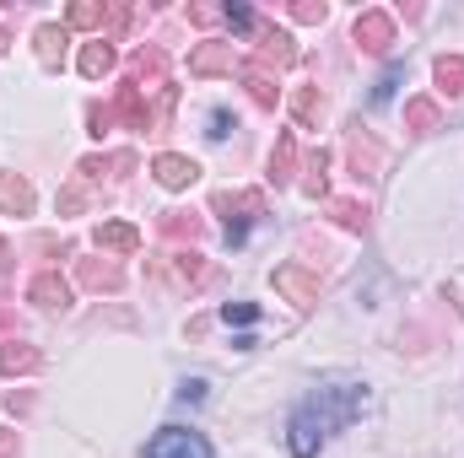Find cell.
Returning <instances> with one entry per match:
<instances>
[{"mask_svg": "<svg viewBox=\"0 0 464 458\" xmlns=\"http://www.w3.org/2000/svg\"><path fill=\"white\" fill-rule=\"evenodd\" d=\"M124 22H130V11H114V5H103V0H76V5L65 11V27H71V33L87 27V33H98V38H103V27H124Z\"/></svg>", "mask_w": 464, "mask_h": 458, "instance_id": "52a82bcc", "label": "cell"}, {"mask_svg": "<svg viewBox=\"0 0 464 458\" xmlns=\"http://www.w3.org/2000/svg\"><path fill=\"white\" fill-rule=\"evenodd\" d=\"M0 458H22V443H16V432H0Z\"/></svg>", "mask_w": 464, "mask_h": 458, "instance_id": "e575fe53", "label": "cell"}, {"mask_svg": "<svg viewBox=\"0 0 464 458\" xmlns=\"http://www.w3.org/2000/svg\"><path fill=\"white\" fill-rule=\"evenodd\" d=\"M292 60H297V43H292V33L254 22V60H248V65H259V71H286Z\"/></svg>", "mask_w": 464, "mask_h": 458, "instance_id": "277c9868", "label": "cell"}, {"mask_svg": "<svg viewBox=\"0 0 464 458\" xmlns=\"http://www.w3.org/2000/svg\"><path fill=\"white\" fill-rule=\"evenodd\" d=\"M119 54L109 38H92V43H82V54H76V71L87 76V81H103V76H114Z\"/></svg>", "mask_w": 464, "mask_h": 458, "instance_id": "7c38bea8", "label": "cell"}, {"mask_svg": "<svg viewBox=\"0 0 464 458\" xmlns=\"http://www.w3.org/2000/svg\"><path fill=\"white\" fill-rule=\"evenodd\" d=\"M400 76H405V71H400V65H389V71H383V81L372 87V103H389V98H394V87H400Z\"/></svg>", "mask_w": 464, "mask_h": 458, "instance_id": "4dcf8cb0", "label": "cell"}, {"mask_svg": "<svg viewBox=\"0 0 464 458\" xmlns=\"http://www.w3.org/2000/svg\"><path fill=\"white\" fill-rule=\"evenodd\" d=\"M351 38H356V49H367V54H389V49H394V16L372 5V11H362V16H356Z\"/></svg>", "mask_w": 464, "mask_h": 458, "instance_id": "8992f818", "label": "cell"}, {"mask_svg": "<svg viewBox=\"0 0 464 458\" xmlns=\"http://www.w3.org/2000/svg\"><path fill=\"white\" fill-rule=\"evenodd\" d=\"M432 76H438V92L464 98V54H443V60L432 65Z\"/></svg>", "mask_w": 464, "mask_h": 458, "instance_id": "7402d4cb", "label": "cell"}, {"mask_svg": "<svg viewBox=\"0 0 464 458\" xmlns=\"http://www.w3.org/2000/svg\"><path fill=\"white\" fill-rule=\"evenodd\" d=\"M286 16H292V22H324L330 5H324V0H297V5H286Z\"/></svg>", "mask_w": 464, "mask_h": 458, "instance_id": "f546056e", "label": "cell"}, {"mask_svg": "<svg viewBox=\"0 0 464 458\" xmlns=\"http://www.w3.org/2000/svg\"><path fill=\"white\" fill-rule=\"evenodd\" d=\"M0 253H5V248H0Z\"/></svg>", "mask_w": 464, "mask_h": 458, "instance_id": "8d00e7d4", "label": "cell"}, {"mask_svg": "<svg viewBox=\"0 0 464 458\" xmlns=\"http://www.w3.org/2000/svg\"><path fill=\"white\" fill-rule=\"evenodd\" d=\"M270 281H276V291H281L297 313H308V308L319 302V270H314V264H276Z\"/></svg>", "mask_w": 464, "mask_h": 458, "instance_id": "3957f363", "label": "cell"}, {"mask_svg": "<svg viewBox=\"0 0 464 458\" xmlns=\"http://www.w3.org/2000/svg\"><path fill=\"white\" fill-rule=\"evenodd\" d=\"M222 216H227V248H243L248 243V227L265 216V195L259 189H237V195H217L211 200Z\"/></svg>", "mask_w": 464, "mask_h": 458, "instance_id": "7a4b0ae2", "label": "cell"}, {"mask_svg": "<svg viewBox=\"0 0 464 458\" xmlns=\"http://www.w3.org/2000/svg\"><path fill=\"white\" fill-rule=\"evenodd\" d=\"M162 237H173V243L189 237V243H195V237H200V216H189V211H168V216H162Z\"/></svg>", "mask_w": 464, "mask_h": 458, "instance_id": "cb8c5ba5", "label": "cell"}, {"mask_svg": "<svg viewBox=\"0 0 464 458\" xmlns=\"http://www.w3.org/2000/svg\"><path fill=\"white\" fill-rule=\"evenodd\" d=\"M222 324L248 329V324H259V308H254V302H222Z\"/></svg>", "mask_w": 464, "mask_h": 458, "instance_id": "f1b7e54d", "label": "cell"}, {"mask_svg": "<svg viewBox=\"0 0 464 458\" xmlns=\"http://www.w3.org/2000/svg\"><path fill=\"white\" fill-rule=\"evenodd\" d=\"M189 22L195 27H211V22H222V5H189Z\"/></svg>", "mask_w": 464, "mask_h": 458, "instance_id": "d6a6232c", "label": "cell"}, {"mask_svg": "<svg viewBox=\"0 0 464 458\" xmlns=\"http://www.w3.org/2000/svg\"><path fill=\"white\" fill-rule=\"evenodd\" d=\"M33 43H38V60L54 71V65H65V43H71V27H65V22H44V27L33 33Z\"/></svg>", "mask_w": 464, "mask_h": 458, "instance_id": "2e32d148", "label": "cell"}, {"mask_svg": "<svg viewBox=\"0 0 464 458\" xmlns=\"http://www.w3.org/2000/svg\"><path fill=\"white\" fill-rule=\"evenodd\" d=\"M0 211L5 216H27L33 211V184L16 173H0Z\"/></svg>", "mask_w": 464, "mask_h": 458, "instance_id": "e0dca14e", "label": "cell"}, {"mask_svg": "<svg viewBox=\"0 0 464 458\" xmlns=\"http://www.w3.org/2000/svg\"><path fill=\"white\" fill-rule=\"evenodd\" d=\"M151 173H157L162 189H189V184L200 178V162H189V157H179V151H157V157H151Z\"/></svg>", "mask_w": 464, "mask_h": 458, "instance_id": "9c48e42d", "label": "cell"}, {"mask_svg": "<svg viewBox=\"0 0 464 458\" xmlns=\"http://www.w3.org/2000/svg\"><path fill=\"white\" fill-rule=\"evenodd\" d=\"M405 124L411 129H438V103L432 98H411L405 103Z\"/></svg>", "mask_w": 464, "mask_h": 458, "instance_id": "4316f807", "label": "cell"}, {"mask_svg": "<svg viewBox=\"0 0 464 458\" xmlns=\"http://www.w3.org/2000/svg\"><path fill=\"white\" fill-rule=\"evenodd\" d=\"M146 458H217V453H211V443H206L200 432H189V426H162V432L146 443Z\"/></svg>", "mask_w": 464, "mask_h": 458, "instance_id": "5b68a950", "label": "cell"}, {"mask_svg": "<svg viewBox=\"0 0 464 458\" xmlns=\"http://www.w3.org/2000/svg\"><path fill=\"white\" fill-rule=\"evenodd\" d=\"M243 87H248V98H254L259 109H276V103H281L276 76H270V71H259V65H243Z\"/></svg>", "mask_w": 464, "mask_h": 458, "instance_id": "d6986e66", "label": "cell"}, {"mask_svg": "<svg viewBox=\"0 0 464 458\" xmlns=\"http://www.w3.org/2000/svg\"><path fill=\"white\" fill-rule=\"evenodd\" d=\"M5 43H11V33H5V27H0V54H5Z\"/></svg>", "mask_w": 464, "mask_h": 458, "instance_id": "d590c367", "label": "cell"}, {"mask_svg": "<svg viewBox=\"0 0 464 458\" xmlns=\"http://www.w3.org/2000/svg\"><path fill=\"white\" fill-rule=\"evenodd\" d=\"M362 405H367V388H362L356 377H330V383H319V388L292 410V421H286V448H292V458H314L330 443V432H346L351 421L362 415Z\"/></svg>", "mask_w": 464, "mask_h": 458, "instance_id": "6da1fadb", "label": "cell"}, {"mask_svg": "<svg viewBox=\"0 0 464 458\" xmlns=\"http://www.w3.org/2000/svg\"><path fill=\"white\" fill-rule=\"evenodd\" d=\"M206 124H211V129H206L211 140H227V135H232V114H227V109H211V119H206Z\"/></svg>", "mask_w": 464, "mask_h": 458, "instance_id": "1f68e13d", "label": "cell"}, {"mask_svg": "<svg viewBox=\"0 0 464 458\" xmlns=\"http://www.w3.org/2000/svg\"><path fill=\"white\" fill-rule=\"evenodd\" d=\"M173 270H179V281H189V286H195V281L206 275V259H200L195 248H179V253H173Z\"/></svg>", "mask_w": 464, "mask_h": 458, "instance_id": "83f0119b", "label": "cell"}, {"mask_svg": "<svg viewBox=\"0 0 464 458\" xmlns=\"http://www.w3.org/2000/svg\"><path fill=\"white\" fill-rule=\"evenodd\" d=\"M222 22H227L237 38H254V22H259V16H254L243 0H227V5H222Z\"/></svg>", "mask_w": 464, "mask_h": 458, "instance_id": "484cf974", "label": "cell"}, {"mask_svg": "<svg viewBox=\"0 0 464 458\" xmlns=\"http://www.w3.org/2000/svg\"><path fill=\"white\" fill-rule=\"evenodd\" d=\"M98 248L103 253H135L140 248V232L130 222H98Z\"/></svg>", "mask_w": 464, "mask_h": 458, "instance_id": "ac0fdd59", "label": "cell"}, {"mask_svg": "<svg viewBox=\"0 0 464 458\" xmlns=\"http://www.w3.org/2000/svg\"><path fill=\"white\" fill-rule=\"evenodd\" d=\"M38 367H44L38 345H27V340H0V372H11V377H27V372H38Z\"/></svg>", "mask_w": 464, "mask_h": 458, "instance_id": "9a60e30c", "label": "cell"}, {"mask_svg": "<svg viewBox=\"0 0 464 458\" xmlns=\"http://www.w3.org/2000/svg\"><path fill=\"white\" fill-rule=\"evenodd\" d=\"M292 119H297L303 129H314V124L324 119V92H319V87H297V92H292Z\"/></svg>", "mask_w": 464, "mask_h": 458, "instance_id": "ffe728a7", "label": "cell"}, {"mask_svg": "<svg viewBox=\"0 0 464 458\" xmlns=\"http://www.w3.org/2000/svg\"><path fill=\"white\" fill-rule=\"evenodd\" d=\"M76 281H82L87 291H119V286H124V270H119L114 259H82V264H76Z\"/></svg>", "mask_w": 464, "mask_h": 458, "instance_id": "4fadbf2b", "label": "cell"}, {"mask_svg": "<svg viewBox=\"0 0 464 458\" xmlns=\"http://www.w3.org/2000/svg\"><path fill=\"white\" fill-rule=\"evenodd\" d=\"M179 399H184V405H200V399H206V383H200V377H184V383H179Z\"/></svg>", "mask_w": 464, "mask_h": 458, "instance_id": "836d02e7", "label": "cell"}, {"mask_svg": "<svg viewBox=\"0 0 464 458\" xmlns=\"http://www.w3.org/2000/svg\"><path fill=\"white\" fill-rule=\"evenodd\" d=\"M109 114H114V124H130V129H151V109H146V92L124 76L114 87V98H109Z\"/></svg>", "mask_w": 464, "mask_h": 458, "instance_id": "ba28073f", "label": "cell"}, {"mask_svg": "<svg viewBox=\"0 0 464 458\" xmlns=\"http://www.w3.org/2000/svg\"><path fill=\"white\" fill-rule=\"evenodd\" d=\"M330 216L346 232H367V205L362 200H330Z\"/></svg>", "mask_w": 464, "mask_h": 458, "instance_id": "d4e9b609", "label": "cell"}, {"mask_svg": "<svg viewBox=\"0 0 464 458\" xmlns=\"http://www.w3.org/2000/svg\"><path fill=\"white\" fill-rule=\"evenodd\" d=\"M303 189L319 200V195H330V151H314L308 157V167H303Z\"/></svg>", "mask_w": 464, "mask_h": 458, "instance_id": "603a6c76", "label": "cell"}, {"mask_svg": "<svg viewBox=\"0 0 464 458\" xmlns=\"http://www.w3.org/2000/svg\"><path fill=\"white\" fill-rule=\"evenodd\" d=\"M71 281H60L54 270H44V275H33L27 281V302H38V308H49V313H65L71 308Z\"/></svg>", "mask_w": 464, "mask_h": 458, "instance_id": "30bf717a", "label": "cell"}, {"mask_svg": "<svg viewBox=\"0 0 464 458\" xmlns=\"http://www.w3.org/2000/svg\"><path fill=\"white\" fill-rule=\"evenodd\" d=\"M189 76H232V43L206 38V43L189 54Z\"/></svg>", "mask_w": 464, "mask_h": 458, "instance_id": "8fae6325", "label": "cell"}, {"mask_svg": "<svg viewBox=\"0 0 464 458\" xmlns=\"http://www.w3.org/2000/svg\"><path fill=\"white\" fill-rule=\"evenodd\" d=\"M346 151H351V162H356V178H378V146L362 135V129H351V140H346Z\"/></svg>", "mask_w": 464, "mask_h": 458, "instance_id": "44dd1931", "label": "cell"}, {"mask_svg": "<svg viewBox=\"0 0 464 458\" xmlns=\"http://www.w3.org/2000/svg\"><path fill=\"white\" fill-rule=\"evenodd\" d=\"M292 178H297V135L281 129V135H276V151H270V184L286 189Z\"/></svg>", "mask_w": 464, "mask_h": 458, "instance_id": "5bb4252c", "label": "cell"}]
</instances>
